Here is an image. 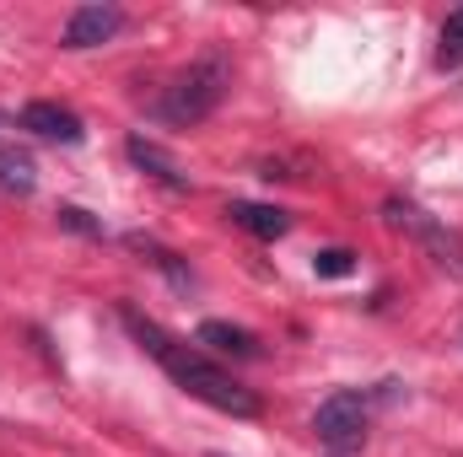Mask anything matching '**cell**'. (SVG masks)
Instances as JSON below:
<instances>
[{
  "mask_svg": "<svg viewBox=\"0 0 463 457\" xmlns=\"http://www.w3.org/2000/svg\"><path fill=\"white\" fill-rule=\"evenodd\" d=\"M124 242H129V247H135V253H140V258H146L151 269H162V275H167V280H173L178 291H194V269H189V264H184V258H178L173 247H162L156 237H140V231H129Z\"/></svg>",
  "mask_w": 463,
  "mask_h": 457,
  "instance_id": "10",
  "label": "cell"
},
{
  "mask_svg": "<svg viewBox=\"0 0 463 457\" xmlns=\"http://www.w3.org/2000/svg\"><path fill=\"white\" fill-rule=\"evenodd\" d=\"M227 92H232V65L222 54H205V60H194V65L156 98V118L189 129V124H200V118L216 114V108L227 103Z\"/></svg>",
  "mask_w": 463,
  "mask_h": 457,
  "instance_id": "2",
  "label": "cell"
},
{
  "mask_svg": "<svg viewBox=\"0 0 463 457\" xmlns=\"http://www.w3.org/2000/svg\"><path fill=\"white\" fill-rule=\"evenodd\" d=\"M227 216L242 231L264 237V242H275V237H286V231H291V216H286V210H275V205H253V200H232Z\"/></svg>",
  "mask_w": 463,
  "mask_h": 457,
  "instance_id": "9",
  "label": "cell"
},
{
  "mask_svg": "<svg viewBox=\"0 0 463 457\" xmlns=\"http://www.w3.org/2000/svg\"><path fill=\"white\" fill-rule=\"evenodd\" d=\"M366 398L361 393H329L324 404H318V415H313V431H318V442L329 447V452H355L361 442H366Z\"/></svg>",
  "mask_w": 463,
  "mask_h": 457,
  "instance_id": "4",
  "label": "cell"
},
{
  "mask_svg": "<svg viewBox=\"0 0 463 457\" xmlns=\"http://www.w3.org/2000/svg\"><path fill=\"white\" fill-rule=\"evenodd\" d=\"M118 27H124V11H118V5H76V11H71V22H65V33H60V43L81 54V49L109 43Z\"/></svg>",
  "mask_w": 463,
  "mask_h": 457,
  "instance_id": "5",
  "label": "cell"
},
{
  "mask_svg": "<svg viewBox=\"0 0 463 457\" xmlns=\"http://www.w3.org/2000/svg\"><path fill=\"white\" fill-rule=\"evenodd\" d=\"M194 340L205 344V350H216V355H232V360H253L259 355V340L248 329H237V323H222V318H205Z\"/></svg>",
  "mask_w": 463,
  "mask_h": 457,
  "instance_id": "8",
  "label": "cell"
},
{
  "mask_svg": "<svg viewBox=\"0 0 463 457\" xmlns=\"http://www.w3.org/2000/svg\"><path fill=\"white\" fill-rule=\"evenodd\" d=\"M124 156H129L146 178H156L162 189H173V194H184V189H189V173H184V167H178V156H173V151H162L156 140L129 135V140H124Z\"/></svg>",
  "mask_w": 463,
  "mask_h": 457,
  "instance_id": "6",
  "label": "cell"
},
{
  "mask_svg": "<svg viewBox=\"0 0 463 457\" xmlns=\"http://www.w3.org/2000/svg\"><path fill=\"white\" fill-rule=\"evenodd\" d=\"M313 269H318L324 280H340V275L355 269V253H350V247H324V253L313 258Z\"/></svg>",
  "mask_w": 463,
  "mask_h": 457,
  "instance_id": "14",
  "label": "cell"
},
{
  "mask_svg": "<svg viewBox=\"0 0 463 457\" xmlns=\"http://www.w3.org/2000/svg\"><path fill=\"white\" fill-rule=\"evenodd\" d=\"M22 129L38 135V140H60V145H76L87 135L81 118L71 114V108H60V103H27L22 108Z\"/></svg>",
  "mask_w": 463,
  "mask_h": 457,
  "instance_id": "7",
  "label": "cell"
},
{
  "mask_svg": "<svg viewBox=\"0 0 463 457\" xmlns=\"http://www.w3.org/2000/svg\"><path fill=\"white\" fill-rule=\"evenodd\" d=\"M118 323L129 329V340L140 344L189 398H200V404H211V409H222L232 420H253L264 404H259V393L253 387H242L237 377H232L227 366H216L200 344L178 340V334H167L162 323H151V318H140L135 307H118Z\"/></svg>",
  "mask_w": 463,
  "mask_h": 457,
  "instance_id": "1",
  "label": "cell"
},
{
  "mask_svg": "<svg viewBox=\"0 0 463 457\" xmlns=\"http://www.w3.org/2000/svg\"><path fill=\"white\" fill-rule=\"evenodd\" d=\"M54 216H60V227L76 231V237H103V221H98L92 210H81V205H60Z\"/></svg>",
  "mask_w": 463,
  "mask_h": 457,
  "instance_id": "13",
  "label": "cell"
},
{
  "mask_svg": "<svg viewBox=\"0 0 463 457\" xmlns=\"http://www.w3.org/2000/svg\"><path fill=\"white\" fill-rule=\"evenodd\" d=\"M437 60H442L448 70L463 65V11H453V16L442 22V49H437Z\"/></svg>",
  "mask_w": 463,
  "mask_h": 457,
  "instance_id": "12",
  "label": "cell"
},
{
  "mask_svg": "<svg viewBox=\"0 0 463 457\" xmlns=\"http://www.w3.org/2000/svg\"><path fill=\"white\" fill-rule=\"evenodd\" d=\"M0 189H5V194H33V189H38L33 156H27L22 145H11V140H0Z\"/></svg>",
  "mask_w": 463,
  "mask_h": 457,
  "instance_id": "11",
  "label": "cell"
},
{
  "mask_svg": "<svg viewBox=\"0 0 463 457\" xmlns=\"http://www.w3.org/2000/svg\"><path fill=\"white\" fill-rule=\"evenodd\" d=\"M383 221L393 231H404V237H415L426 253H431V264H442L448 275H463V237L448 221H437L431 210H420L415 200H383Z\"/></svg>",
  "mask_w": 463,
  "mask_h": 457,
  "instance_id": "3",
  "label": "cell"
}]
</instances>
